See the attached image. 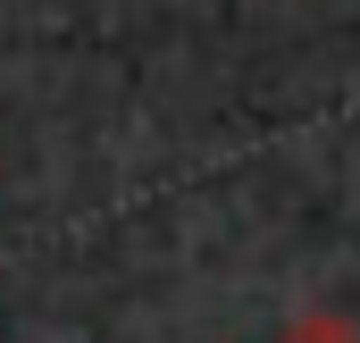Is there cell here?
Wrapping results in <instances>:
<instances>
[{
    "label": "cell",
    "instance_id": "cell-1",
    "mask_svg": "<svg viewBox=\"0 0 360 343\" xmlns=\"http://www.w3.org/2000/svg\"><path fill=\"white\" fill-rule=\"evenodd\" d=\"M285 343H360V327L344 310H302V318L285 327Z\"/></svg>",
    "mask_w": 360,
    "mask_h": 343
}]
</instances>
